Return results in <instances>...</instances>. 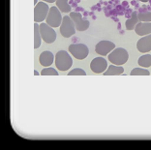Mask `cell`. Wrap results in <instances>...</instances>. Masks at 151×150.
<instances>
[{"instance_id": "cell-2", "label": "cell", "mask_w": 151, "mask_h": 150, "mask_svg": "<svg viewBox=\"0 0 151 150\" xmlns=\"http://www.w3.org/2000/svg\"><path fill=\"white\" fill-rule=\"evenodd\" d=\"M129 54L125 49L118 47V49L113 50L112 52L109 54V60L113 65L122 66L128 61Z\"/></svg>"}, {"instance_id": "cell-9", "label": "cell", "mask_w": 151, "mask_h": 150, "mask_svg": "<svg viewBox=\"0 0 151 150\" xmlns=\"http://www.w3.org/2000/svg\"><path fill=\"white\" fill-rule=\"evenodd\" d=\"M115 45L111 41H100L95 47V52L102 56L109 54L114 50Z\"/></svg>"}, {"instance_id": "cell-4", "label": "cell", "mask_w": 151, "mask_h": 150, "mask_svg": "<svg viewBox=\"0 0 151 150\" xmlns=\"http://www.w3.org/2000/svg\"><path fill=\"white\" fill-rule=\"evenodd\" d=\"M62 19L63 18L61 17V13L60 10L57 8V7H50V12L49 15H47L46 22L50 26H51L52 28L54 27H58L61 25L62 23Z\"/></svg>"}, {"instance_id": "cell-14", "label": "cell", "mask_w": 151, "mask_h": 150, "mask_svg": "<svg viewBox=\"0 0 151 150\" xmlns=\"http://www.w3.org/2000/svg\"><path fill=\"white\" fill-rule=\"evenodd\" d=\"M123 73H124V68L122 66H117L111 64L104 72V75L105 76H119V75H123Z\"/></svg>"}, {"instance_id": "cell-7", "label": "cell", "mask_w": 151, "mask_h": 150, "mask_svg": "<svg viewBox=\"0 0 151 150\" xmlns=\"http://www.w3.org/2000/svg\"><path fill=\"white\" fill-rule=\"evenodd\" d=\"M69 52L75 58H77L78 60H82L87 57L89 53V50L84 44H72L69 47Z\"/></svg>"}, {"instance_id": "cell-8", "label": "cell", "mask_w": 151, "mask_h": 150, "mask_svg": "<svg viewBox=\"0 0 151 150\" xmlns=\"http://www.w3.org/2000/svg\"><path fill=\"white\" fill-rule=\"evenodd\" d=\"M70 18L73 20L76 29H77L78 31H81V32L85 31V30L88 29L89 25H90L88 20L82 19L81 14L78 12H71Z\"/></svg>"}, {"instance_id": "cell-15", "label": "cell", "mask_w": 151, "mask_h": 150, "mask_svg": "<svg viewBox=\"0 0 151 150\" xmlns=\"http://www.w3.org/2000/svg\"><path fill=\"white\" fill-rule=\"evenodd\" d=\"M138 14L137 12H133L131 19L126 20V29L127 30H135L136 25L139 22V18H138Z\"/></svg>"}, {"instance_id": "cell-11", "label": "cell", "mask_w": 151, "mask_h": 150, "mask_svg": "<svg viewBox=\"0 0 151 150\" xmlns=\"http://www.w3.org/2000/svg\"><path fill=\"white\" fill-rule=\"evenodd\" d=\"M137 49L139 52L147 53L151 50V34L142 36L138 43H137Z\"/></svg>"}, {"instance_id": "cell-24", "label": "cell", "mask_w": 151, "mask_h": 150, "mask_svg": "<svg viewBox=\"0 0 151 150\" xmlns=\"http://www.w3.org/2000/svg\"><path fill=\"white\" fill-rule=\"evenodd\" d=\"M34 75H35V76H39V75H40V74H39V73H38V72H37V71H34Z\"/></svg>"}, {"instance_id": "cell-16", "label": "cell", "mask_w": 151, "mask_h": 150, "mask_svg": "<svg viewBox=\"0 0 151 150\" xmlns=\"http://www.w3.org/2000/svg\"><path fill=\"white\" fill-rule=\"evenodd\" d=\"M42 42V37L40 34V24L34 23V49H39Z\"/></svg>"}, {"instance_id": "cell-20", "label": "cell", "mask_w": 151, "mask_h": 150, "mask_svg": "<svg viewBox=\"0 0 151 150\" xmlns=\"http://www.w3.org/2000/svg\"><path fill=\"white\" fill-rule=\"evenodd\" d=\"M139 20L142 22H151V12H142L138 14Z\"/></svg>"}, {"instance_id": "cell-10", "label": "cell", "mask_w": 151, "mask_h": 150, "mask_svg": "<svg viewBox=\"0 0 151 150\" xmlns=\"http://www.w3.org/2000/svg\"><path fill=\"white\" fill-rule=\"evenodd\" d=\"M108 62L107 60L103 57H96L90 63V69L92 72L95 74H101L104 73L105 70L108 69Z\"/></svg>"}, {"instance_id": "cell-25", "label": "cell", "mask_w": 151, "mask_h": 150, "mask_svg": "<svg viewBox=\"0 0 151 150\" xmlns=\"http://www.w3.org/2000/svg\"><path fill=\"white\" fill-rule=\"evenodd\" d=\"M139 1H142V2H145V3H146V2H148L149 0H139Z\"/></svg>"}, {"instance_id": "cell-3", "label": "cell", "mask_w": 151, "mask_h": 150, "mask_svg": "<svg viewBox=\"0 0 151 150\" xmlns=\"http://www.w3.org/2000/svg\"><path fill=\"white\" fill-rule=\"evenodd\" d=\"M60 33L64 38H70V37L75 35L76 27L70 16L63 17L62 23L60 25Z\"/></svg>"}, {"instance_id": "cell-12", "label": "cell", "mask_w": 151, "mask_h": 150, "mask_svg": "<svg viewBox=\"0 0 151 150\" xmlns=\"http://www.w3.org/2000/svg\"><path fill=\"white\" fill-rule=\"evenodd\" d=\"M135 32L139 36H145L151 34V22H139L135 27Z\"/></svg>"}, {"instance_id": "cell-5", "label": "cell", "mask_w": 151, "mask_h": 150, "mask_svg": "<svg viewBox=\"0 0 151 150\" xmlns=\"http://www.w3.org/2000/svg\"><path fill=\"white\" fill-rule=\"evenodd\" d=\"M50 12V7L44 1L38 2V4L34 8V22L37 23L43 22L47 19Z\"/></svg>"}, {"instance_id": "cell-26", "label": "cell", "mask_w": 151, "mask_h": 150, "mask_svg": "<svg viewBox=\"0 0 151 150\" xmlns=\"http://www.w3.org/2000/svg\"><path fill=\"white\" fill-rule=\"evenodd\" d=\"M34 4H35V5H37V4H38V2H37V0H34Z\"/></svg>"}, {"instance_id": "cell-13", "label": "cell", "mask_w": 151, "mask_h": 150, "mask_svg": "<svg viewBox=\"0 0 151 150\" xmlns=\"http://www.w3.org/2000/svg\"><path fill=\"white\" fill-rule=\"evenodd\" d=\"M53 60H54V56L51 52H43L42 53L40 54L39 56V62L42 66L44 67H49L50 66L51 64L53 63Z\"/></svg>"}, {"instance_id": "cell-21", "label": "cell", "mask_w": 151, "mask_h": 150, "mask_svg": "<svg viewBox=\"0 0 151 150\" xmlns=\"http://www.w3.org/2000/svg\"><path fill=\"white\" fill-rule=\"evenodd\" d=\"M41 75H42V76H58V72L55 69H53V68L47 67V68H45L44 70H42Z\"/></svg>"}, {"instance_id": "cell-19", "label": "cell", "mask_w": 151, "mask_h": 150, "mask_svg": "<svg viewBox=\"0 0 151 150\" xmlns=\"http://www.w3.org/2000/svg\"><path fill=\"white\" fill-rule=\"evenodd\" d=\"M150 73L143 68H135L131 71V76H149Z\"/></svg>"}, {"instance_id": "cell-6", "label": "cell", "mask_w": 151, "mask_h": 150, "mask_svg": "<svg viewBox=\"0 0 151 150\" xmlns=\"http://www.w3.org/2000/svg\"><path fill=\"white\" fill-rule=\"evenodd\" d=\"M40 34L45 43L52 44L56 40V33L47 23H40Z\"/></svg>"}, {"instance_id": "cell-18", "label": "cell", "mask_w": 151, "mask_h": 150, "mask_svg": "<svg viewBox=\"0 0 151 150\" xmlns=\"http://www.w3.org/2000/svg\"><path fill=\"white\" fill-rule=\"evenodd\" d=\"M138 63L140 67L142 68H148L151 66V54H145V55L140 56Z\"/></svg>"}, {"instance_id": "cell-23", "label": "cell", "mask_w": 151, "mask_h": 150, "mask_svg": "<svg viewBox=\"0 0 151 150\" xmlns=\"http://www.w3.org/2000/svg\"><path fill=\"white\" fill-rule=\"evenodd\" d=\"M45 2H47V3H54L56 2V0H43Z\"/></svg>"}, {"instance_id": "cell-1", "label": "cell", "mask_w": 151, "mask_h": 150, "mask_svg": "<svg viewBox=\"0 0 151 150\" xmlns=\"http://www.w3.org/2000/svg\"><path fill=\"white\" fill-rule=\"evenodd\" d=\"M73 65V60L70 54L65 50H59L55 55V66L60 71H67Z\"/></svg>"}, {"instance_id": "cell-22", "label": "cell", "mask_w": 151, "mask_h": 150, "mask_svg": "<svg viewBox=\"0 0 151 150\" xmlns=\"http://www.w3.org/2000/svg\"><path fill=\"white\" fill-rule=\"evenodd\" d=\"M68 75L69 76H85L86 73L84 72V70L81 69V68H76V69L70 71Z\"/></svg>"}, {"instance_id": "cell-17", "label": "cell", "mask_w": 151, "mask_h": 150, "mask_svg": "<svg viewBox=\"0 0 151 150\" xmlns=\"http://www.w3.org/2000/svg\"><path fill=\"white\" fill-rule=\"evenodd\" d=\"M56 7L62 13H70L71 6L68 2V0H56Z\"/></svg>"}]
</instances>
